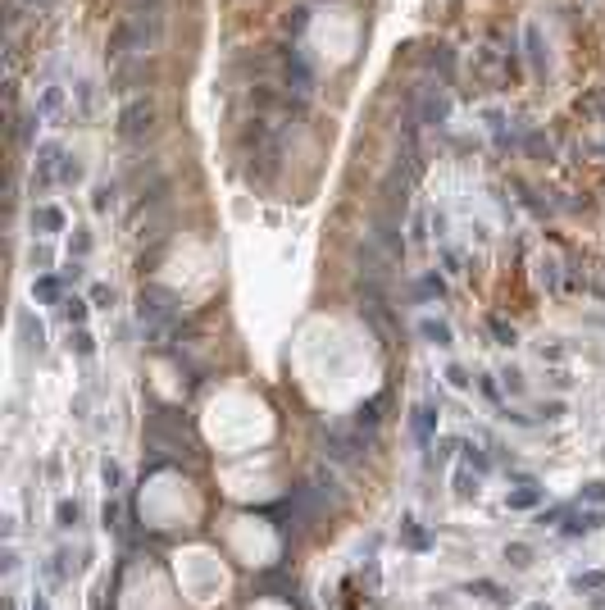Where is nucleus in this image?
Segmentation results:
<instances>
[{
	"label": "nucleus",
	"instance_id": "nucleus-4",
	"mask_svg": "<svg viewBox=\"0 0 605 610\" xmlns=\"http://www.w3.org/2000/svg\"><path fill=\"white\" fill-rule=\"evenodd\" d=\"M37 114H41V123H64V119H69V87H64V82H41Z\"/></svg>",
	"mask_w": 605,
	"mask_h": 610
},
{
	"label": "nucleus",
	"instance_id": "nucleus-2",
	"mask_svg": "<svg viewBox=\"0 0 605 610\" xmlns=\"http://www.w3.org/2000/svg\"><path fill=\"white\" fill-rule=\"evenodd\" d=\"M64 141H41L32 151V191H51L60 187V160H64Z\"/></svg>",
	"mask_w": 605,
	"mask_h": 610
},
{
	"label": "nucleus",
	"instance_id": "nucleus-11",
	"mask_svg": "<svg viewBox=\"0 0 605 610\" xmlns=\"http://www.w3.org/2000/svg\"><path fill=\"white\" fill-rule=\"evenodd\" d=\"M32 228H41V232H60L64 228V215L55 205H37L32 210Z\"/></svg>",
	"mask_w": 605,
	"mask_h": 610
},
{
	"label": "nucleus",
	"instance_id": "nucleus-5",
	"mask_svg": "<svg viewBox=\"0 0 605 610\" xmlns=\"http://www.w3.org/2000/svg\"><path fill=\"white\" fill-rule=\"evenodd\" d=\"M578 510H583V519H587L592 528H601V524H605V483H583V492H578Z\"/></svg>",
	"mask_w": 605,
	"mask_h": 610
},
{
	"label": "nucleus",
	"instance_id": "nucleus-3",
	"mask_svg": "<svg viewBox=\"0 0 605 610\" xmlns=\"http://www.w3.org/2000/svg\"><path fill=\"white\" fill-rule=\"evenodd\" d=\"M137 319H141V324H150V328L169 324V319H173V292H164V287H141Z\"/></svg>",
	"mask_w": 605,
	"mask_h": 610
},
{
	"label": "nucleus",
	"instance_id": "nucleus-7",
	"mask_svg": "<svg viewBox=\"0 0 605 610\" xmlns=\"http://www.w3.org/2000/svg\"><path fill=\"white\" fill-rule=\"evenodd\" d=\"M410 428H415L419 447H432V433H437V410H432V405H415V414H410Z\"/></svg>",
	"mask_w": 605,
	"mask_h": 610
},
{
	"label": "nucleus",
	"instance_id": "nucleus-18",
	"mask_svg": "<svg viewBox=\"0 0 605 610\" xmlns=\"http://www.w3.org/2000/svg\"><path fill=\"white\" fill-rule=\"evenodd\" d=\"M573 587H578V592H597V587H605V569H587V574H573Z\"/></svg>",
	"mask_w": 605,
	"mask_h": 610
},
{
	"label": "nucleus",
	"instance_id": "nucleus-6",
	"mask_svg": "<svg viewBox=\"0 0 605 610\" xmlns=\"http://www.w3.org/2000/svg\"><path fill=\"white\" fill-rule=\"evenodd\" d=\"M255 583L264 587V592H273L278 602H292V597H296V578L287 574V569H264V574H259Z\"/></svg>",
	"mask_w": 605,
	"mask_h": 610
},
{
	"label": "nucleus",
	"instance_id": "nucleus-31",
	"mask_svg": "<svg viewBox=\"0 0 605 610\" xmlns=\"http://www.w3.org/2000/svg\"><path fill=\"white\" fill-rule=\"evenodd\" d=\"M460 492H464V497H469V492H478V478H469V474H460Z\"/></svg>",
	"mask_w": 605,
	"mask_h": 610
},
{
	"label": "nucleus",
	"instance_id": "nucleus-24",
	"mask_svg": "<svg viewBox=\"0 0 605 610\" xmlns=\"http://www.w3.org/2000/svg\"><path fill=\"white\" fill-rule=\"evenodd\" d=\"M91 301H96V310H110V305H114V287L96 283V287H91Z\"/></svg>",
	"mask_w": 605,
	"mask_h": 610
},
{
	"label": "nucleus",
	"instance_id": "nucleus-17",
	"mask_svg": "<svg viewBox=\"0 0 605 610\" xmlns=\"http://www.w3.org/2000/svg\"><path fill=\"white\" fill-rule=\"evenodd\" d=\"M505 560H510L514 569H528L533 565V547H528V542H510V547H505Z\"/></svg>",
	"mask_w": 605,
	"mask_h": 610
},
{
	"label": "nucleus",
	"instance_id": "nucleus-22",
	"mask_svg": "<svg viewBox=\"0 0 605 610\" xmlns=\"http://www.w3.org/2000/svg\"><path fill=\"white\" fill-rule=\"evenodd\" d=\"M469 592H478V597H492V602H510V597H505V592H501L496 583H487V578H478V583L469 587Z\"/></svg>",
	"mask_w": 605,
	"mask_h": 610
},
{
	"label": "nucleus",
	"instance_id": "nucleus-20",
	"mask_svg": "<svg viewBox=\"0 0 605 610\" xmlns=\"http://www.w3.org/2000/svg\"><path fill=\"white\" fill-rule=\"evenodd\" d=\"M69 346H73L78 355H91V351H96V337L86 333V328H73V333H69Z\"/></svg>",
	"mask_w": 605,
	"mask_h": 610
},
{
	"label": "nucleus",
	"instance_id": "nucleus-33",
	"mask_svg": "<svg viewBox=\"0 0 605 610\" xmlns=\"http://www.w3.org/2000/svg\"><path fill=\"white\" fill-rule=\"evenodd\" d=\"M528 610H546V602H533V606H528Z\"/></svg>",
	"mask_w": 605,
	"mask_h": 610
},
{
	"label": "nucleus",
	"instance_id": "nucleus-8",
	"mask_svg": "<svg viewBox=\"0 0 605 610\" xmlns=\"http://www.w3.org/2000/svg\"><path fill=\"white\" fill-rule=\"evenodd\" d=\"M355 451H360V438H355V433H328V456L332 460H355Z\"/></svg>",
	"mask_w": 605,
	"mask_h": 610
},
{
	"label": "nucleus",
	"instance_id": "nucleus-28",
	"mask_svg": "<svg viewBox=\"0 0 605 610\" xmlns=\"http://www.w3.org/2000/svg\"><path fill=\"white\" fill-rule=\"evenodd\" d=\"M86 250H91V237L78 232V237H73V255H86Z\"/></svg>",
	"mask_w": 605,
	"mask_h": 610
},
{
	"label": "nucleus",
	"instance_id": "nucleus-29",
	"mask_svg": "<svg viewBox=\"0 0 605 610\" xmlns=\"http://www.w3.org/2000/svg\"><path fill=\"white\" fill-rule=\"evenodd\" d=\"M446 379L455 383V387H469V379H464V369H460V364H450V374H446Z\"/></svg>",
	"mask_w": 605,
	"mask_h": 610
},
{
	"label": "nucleus",
	"instance_id": "nucleus-1",
	"mask_svg": "<svg viewBox=\"0 0 605 610\" xmlns=\"http://www.w3.org/2000/svg\"><path fill=\"white\" fill-rule=\"evenodd\" d=\"M150 132H155V101L150 96H128L119 110V137L123 141H146Z\"/></svg>",
	"mask_w": 605,
	"mask_h": 610
},
{
	"label": "nucleus",
	"instance_id": "nucleus-32",
	"mask_svg": "<svg viewBox=\"0 0 605 610\" xmlns=\"http://www.w3.org/2000/svg\"><path fill=\"white\" fill-rule=\"evenodd\" d=\"M32 610H51V606H46V597H32Z\"/></svg>",
	"mask_w": 605,
	"mask_h": 610
},
{
	"label": "nucleus",
	"instance_id": "nucleus-21",
	"mask_svg": "<svg viewBox=\"0 0 605 610\" xmlns=\"http://www.w3.org/2000/svg\"><path fill=\"white\" fill-rule=\"evenodd\" d=\"M415 296H419V301H432V296H441V278H419V283H415Z\"/></svg>",
	"mask_w": 605,
	"mask_h": 610
},
{
	"label": "nucleus",
	"instance_id": "nucleus-19",
	"mask_svg": "<svg viewBox=\"0 0 605 610\" xmlns=\"http://www.w3.org/2000/svg\"><path fill=\"white\" fill-rule=\"evenodd\" d=\"M23 337H27V346H37V351H41V346H46V328L37 324L32 314H23Z\"/></svg>",
	"mask_w": 605,
	"mask_h": 610
},
{
	"label": "nucleus",
	"instance_id": "nucleus-14",
	"mask_svg": "<svg viewBox=\"0 0 605 610\" xmlns=\"http://www.w3.org/2000/svg\"><path fill=\"white\" fill-rule=\"evenodd\" d=\"M32 292L41 296L46 305H55V301H60V278H55V274H41V278L32 283Z\"/></svg>",
	"mask_w": 605,
	"mask_h": 610
},
{
	"label": "nucleus",
	"instance_id": "nucleus-9",
	"mask_svg": "<svg viewBox=\"0 0 605 610\" xmlns=\"http://www.w3.org/2000/svg\"><path fill=\"white\" fill-rule=\"evenodd\" d=\"M419 337L446 351V346H450V324H441V319H419Z\"/></svg>",
	"mask_w": 605,
	"mask_h": 610
},
{
	"label": "nucleus",
	"instance_id": "nucleus-27",
	"mask_svg": "<svg viewBox=\"0 0 605 610\" xmlns=\"http://www.w3.org/2000/svg\"><path fill=\"white\" fill-rule=\"evenodd\" d=\"M464 460H469V464H474V469H478V474H483V469H487V464H492V460H487V456H483V451H474V447H464Z\"/></svg>",
	"mask_w": 605,
	"mask_h": 610
},
{
	"label": "nucleus",
	"instance_id": "nucleus-13",
	"mask_svg": "<svg viewBox=\"0 0 605 610\" xmlns=\"http://www.w3.org/2000/svg\"><path fill=\"white\" fill-rule=\"evenodd\" d=\"M73 182H82V160L69 151V155L60 160V187H73Z\"/></svg>",
	"mask_w": 605,
	"mask_h": 610
},
{
	"label": "nucleus",
	"instance_id": "nucleus-15",
	"mask_svg": "<svg viewBox=\"0 0 605 610\" xmlns=\"http://www.w3.org/2000/svg\"><path fill=\"white\" fill-rule=\"evenodd\" d=\"M60 314H64V324H82V319H86V301H78V296H64V301H60Z\"/></svg>",
	"mask_w": 605,
	"mask_h": 610
},
{
	"label": "nucleus",
	"instance_id": "nucleus-25",
	"mask_svg": "<svg viewBox=\"0 0 605 610\" xmlns=\"http://www.w3.org/2000/svg\"><path fill=\"white\" fill-rule=\"evenodd\" d=\"M405 538H410V547H428V533L415 528V519H405Z\"/></svg>",
	"mask_w": 605,
	"mask_h": 610
},
{
	"label": "nucleus",
	"instance_id": "nucleus-16",
	"mask_svg": "<svg viewBox=\"0 0 605 610\" xmlns=\"http://www.w3.org/2000/svg\"><path fill=\"white\" fill-rule=\"evenodd\" d=\"M55 519H60V528L82 524V506H78V501H60V506H55Z\"/></svg>",
	"mask_w": 605,
	"mask_h": 610
},
{
	"label": "nucleus",
	"instance_id": "nucleus-12",
	"mask_svg": "<svg viewBox=\"0 0 605 610\" xmlns=\"http://www.w3.org/2000/svg\"><path fill=\"white\" fill-rule=\"evenodd\" d=\"M114 201H119V187H114V182H100V187H96V196H91V210H96V215H110Z\"/></svg>",
	"mask_w": 605,
	"mask_h": 610
},
{
	"label": "nucleus",
	"instance_id": "nucleus-23",
	"mask_svg": "<svg viewBox=\"0 0 605 610\" xmlns=\"http://www.w3.org/2000/svg\"><path fill=\"white\" fill-rule=\"evenodd\" d=\"M100 478H105V488L114 492V488H119V483H123V469H119V464H114V460H105V464H100Z\"/></svg>",
	"mask_w": 605,
	"mask_h": 610
},
{
	"label": "nucleus",
	"instance_id": "nucleus-26",
	"mask_svg": "<svg viewBox=\"0 0 605 610\" xmlns=\"http://www.w3.org/2000/svg\"><path fill=\"white\" fill-rule=\"evenodd\" d=\"M492 333H496V337H501V342H505V346H510V342H514V328H510V324H505V319H492Z\"/></svg>",
	"mask_w": 605,
	"mask_h": 610
},
{
	"label": "nucleus",
	"instance_id": "nucleus-30",
	"mask_svg": "<svg viewBox=\"0 0 605 610\" xmlns=\"http://www.w3.org/2000/svg\"><path fill=\"white\" fill-rule=\"evenodd\" d=\"M105 528H119V506H105Z\"/></svg>",
	"mask_w": 605,
	"mask_h": 610
},
{
	"label": "nucleus",
	"instance_id": "nucleus-10",
	"mask_svg": "<svg viewBox=\"0 0 605 610\" xmlns=\"http://www.w3.org/2000/svg\"><path fill=\"white\" fill-rule=\"evenodd\" d=\"M542 506V488L537 483H523L519 492H510V510H537Z\"/></svg>",
	"mask_w": 605,
	"mask_h": 610
}]
</instances>
